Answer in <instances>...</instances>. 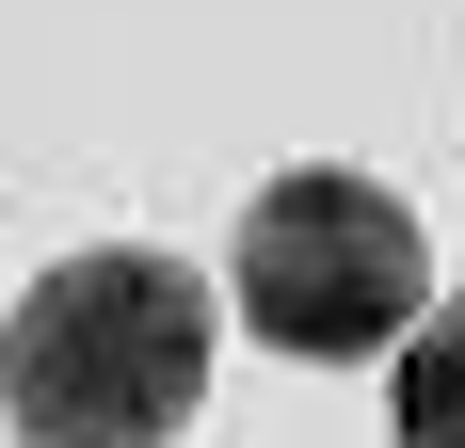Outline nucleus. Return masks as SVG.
<instances>
[{
	"label": "nucleus",
	"instance_id": "2",
	"mask_svg": "<svg viewBox=\"0 0 465 448\" xmlns=\"http://www.w3.org/2000/svg\"><path fill=\"white\" fill-rule=\"evenodd\" d=\"M225 288H241V320L289 368H370V353L418 336V209L370 192V177H337V161H289L241 209Z\"/></svg>",
	"mask_w": 465,
	"mask_h": 448
},
{
	"label": "nucleus",
	"instance_id": "1",
	"mask_svg": "<svg viewBox=\"0 0 465 448\" xmlns=\"http://www.w3.org/2000/svg\"><path fill=\"white\" fill-rule=\"evenodd\" d=\"M209 401V272L161 240L48 257L0 320V416L33 448H177Z\"/></svg>",
	"mask_w": 465,
	"mask_h": 448
},
{
	"label": "nucleus",
	"instance_id": "3",
	"mask_svg": "<svg viewBox=\"0 0 465 448\" xmlns=\"http://www.w3.org/2000/svg\"><path fill=\"white\" fill-rule=\"evenodd\" d=\"M385 433H401V448H465V288H450V305H418V336H401V401H385Z\"/></svg>",
	"mask_w": 465,
	"mask_h": 448
}]
</instances>
